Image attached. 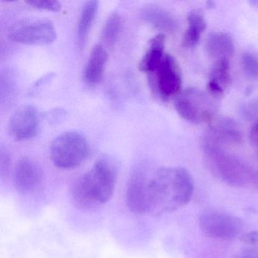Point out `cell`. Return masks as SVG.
I'll return each instance as SVG.
<instances>
[{
  "instance_id": "7a4b0ae2",
  "label": "cell",
  "mask_w": 258,
  "mask_h": 258,
  "mask_svg": "<svg viewBox=\"0 0 258 258\" xmlns=\"http://www.w3.org/2000/svg\"><path fill=\"white\" fill-rule=\"evenodd\" d=\"M117 163L110 157H102L93 168L78 179L72 191L78 208L91 210L108 202L114 193L117 181Z\"/></svg>"
},
{
  "instance_id": "8fae6325",
  "label": "cell",
  "mask_w": 258,
  "mask_h": 258,
  "mask_svg": "<svg viewBox=\"0 0 258 258\" xmlns=\"http://www.w3.org/2000/svg\"><path fill=\"white\" fill-rule=\"evenodd\" d=\"M108 57V52L102 45L96 44L93 48L83 74L86 84L95 86L102 81Z\"/></svg>"
},
{
  "instance_id": "e0dca14e",
  "label": "cell",
  "mask_w": 258,
  "mask_h": 258,
  "mask_svg": "<svg viewBox=\"0 0 258 258\" xmlns=\"http://www.w3.org/2000/svg\"><path fill=\"white\" fill-rule=\"evenodd\" d=\"M99 7V2L92 0L85 3L81 10L77 28V37L80 47H83L87 41L90 30L96 20Z\"/></svg>"
},
{
  "instance_id": "277c9868",
  "label": "cell",
  "mask_w": 258,
  "mask_h": 258,
  "mask_svg": "<svg viewBox=\"0 0 258 258\" xmlns=\"http://www.w3.org/2000/svg\"><path fill=\"white\" fill-rule=\"evenodd\" d=\"M87 139L78 131H66L59 134L50 146V158L54 165L64 170L80 167L90 155Z\"/></svg>"
},
{
  "instance_id": "5b68a950",
  "label": "cell",
  "mask_w": 258,
  "mask_h": 258,
  "mask_svg": "<svg viewBox=\"0 0 258 258\" xmlns=\"http://www.w3.org/2000/svg\"><path fill=\"white\" fill-rule=\"evenodd\" d=\"M176 112L183 120L193 123L212 121L216 112L215 102L209 94L189 87L175 97Z\"/></svg>"
},
{
  "instance_id": "9a60e30c",
  "label": "cell",
  "mask_w": 258,
  "mask_h": 258,
  "mask_svg": "<svg viewBox=\"0 0 258 258\" xmlns=\"http://www.w3.org/2000/svg\"><path fill=\"white\" fill-rule=\"evenodd\" d=\"M230 67L229 60L216 61L210 72L207 89L212 96H220L230 84Z\"/></svg>"
},
{
  "instance_id": "9c48e42d",
  "label": "cell",
  "mask_w": 258,
  "mask_h": 258,
  "mask_svg": "<svg viewBox=\"0 0 258 258\" xmlns=\"http://www.w3.org/2000/svg\"><path fill=\"white\" fill-rule=\"evenodd\" d=\"M40 126V114L37 108L31 105H24L12 116L9 134L17 141H26L37 135Z\"/></svg>"
},
{
  "instance_id": "8992f818",
  "label": "cell",
  "mask_w": 258,
  "mask_h": 258,
  "mask_svg": "<svg viewBox=\"0 0 258 258\" xmlns=\"http://www.w3.org/2000/svg\"><path fill=\"white\" fill-rule=\"evenodd\" d=\"M9 38L12 41L29 46H46L55 41L56 30L49 19H22L12 25L9 30Z\"/></svg>"
},
{
  "instance_id": "cb8c5ba5",
  "label": "cell",
  "mask_w": 258,
  "mask_h": 258,
  "mask_svg": "<svg viewBox=\"0 0 258 258\" xmlns=\"http://www.w3.org/2000/svg\"><path fill=\"white\" fill-rule=\"evenodd\" d=\"M241 242L250 245H258V231H252L241 235L239 238Z\"/></svg>"
},
{
  "instance_id": "d6986e66",
  "label": "cell",
  "mask_w": 258,
  "mask_h": 258,
  "mask_svg": "<svg viewBox=\"0 0 258 258\" xmlns=\"http://www.w3.org/2000/svg\"><path fill=\"white\" fill-rule=\"evenodd\" d=\"M123 21L119 13L110 14L102 29V40L108 46H112L117 43L123 29Z\"/></svg>"
},
{
  "instance_id": "7c38bea8",
  "label": "cell",
  "mask_w": 258,
  "mask_h": 258,
  "mask_svg": "<svg viewBox=\"0 0 258 258\" xmlns=\"http://www.w3.org/2000/svg\"><path fill=\"white\" fill-rule=\"evenodd\" d=\"M145 22L162 32L173 33L178 29L176 18L170 12L158 6H146L141 11Z\"/></svg>"
},
{
  "instance_id": "ba28073f",
  "label": "cell",
  "mask_w": 258,
  "mask_h": 258,
  "mask_svg": "<svg viewBox=\"0 0 258 258\" xmlns=\"http://www.w3.org/2000/svg\"><path fill=\"white\" fill-rule=\"evenodd\" d=\"M153 91L163 100L176 97L182 88V75L175 58L166 54L158 69L149 75Z\"/></svg>"
},
{
  "instance_id": "3957f363",
  "label": "cell",
  "mask_w": 258,
  "mask_h": 258,
  "mask_svg": "<svg viewBox=\"0 0 258 258\" xmlns=\"http://www.w3.org/2000/svg\"><path fill=\"white\" fill-rule=\"evenodd\" d=\"M204 156L210 171L222 182L232 186H244L252 173L244 162L225 150L223 145L206 136L203 140Z\"/></svg>"
},
{
  "instance_id": "44dd1931",
  "label": "cell",
  "mask_w": 258,
  "mask_h": 258,
  "mask_svg": "<svg viewBox=\"0 0 258 258\" xmlns=\"http://www.w3.org/2000/svg\"><path fill=\"white\" fill-rule=\"evenodd\" d=\"M1 102H8L14 95L16 83L15 78L10 70H6L5 72L1 73Z\"/></svg>"
},
{
  "instance_id": "603a6c76",
  "label": "cell",
  "mask_w": 258,
  "mask_h": 258,
  "mask_svg": "<svg viewBox=\"0 0 258 258\" xmlns=\"http://www.w3.org/2000/svg\"><path fill=\"white\" fill-rule=\"evenodd\" d=\"M241 114L247 120L258 118V99L244 104L241 108Z\"/></svg>"
},
{
  "instance_id": "6da1fadb",
  "label": "cell",
  "mask_w": 258,
  "mask_h": 258,
  "mask_svg": "<svg viewBox=\"0 0 258 258\" xmlns=\"http://www.w3.org/2000/svg\"><path fill=\"white\" fill-rule=\"evenodd\" d=\"M194 189L192 176L183 167H161L149 174L140 166L130 178L125 200L135 214L159 216L186 205Z\"/></svg>"
},
{
  "instance_id": "ac0fdd59",
  "label": "cell",
  "mask_w": 258,
  "mask_h": 258,
  "mask_svg": "<svg viewBox=\"0 0 258 258\" xmlns=\"http://www.w3.org/2000/svg\"><path fill=\"white\" fill-rule=\"evenodd\" d=\"M188 28L182 39V45L185 48L196 46L200 40L201 37L207 28L206 21L202 11L193 10L188 13Z\"/></svg>"
},
{
  "instance_id": "5bb4252c",
  "label": "cell",
  "mask_w": 258,
  "mask_h": 258,
  "mask_svg": "<svg viewBox=\"0 0 258 258\" xmlns=\"http://www.w3.org/2000/svg\"><path fill=\"white\" fill-rule=\"evenodd\" d=\"M208 136L220 144H236L242 138L241 129L235 120L222 117L211 126Z\"/></svg>"
},
{
  "instance_id": "4fadbf2b",
  "label": "cell",
  "mask_w": 258,
  "mask_h": 258,
  "mask_svg": "<svg viewBox=\"0 0 258 258\" xmlns=\"http://www.w3.org/2000/svg\"><path fill=\"white\" fill-rule=\"evenodd\" d=\"M165 35L159 34L152 37L149 42V46L139 64V70L149 75L153 73L164 59L166 54Z\"/></svg>"
},
{
  "instance_id": "52a82bcc",
  "label": "cell",
  "mask_w": 258,
  "mask_h": 258,
  "mask_svg": "<svg viewBox=\"0 0 258 258\" xmlns=\"http://www.w3.org/2000/svg\"><path fill=\"white\" fill-rule=\"evenodd\" d=\"M199 226L202 232L211 238L229 240L236 238L243 230L242 220L217 210L202 211L199 216Z\"/></svg>"
},
{
  "instance_id": "ffe728a7",
  "label": "cell",
  "mask_w": 258,
  "mask_h": 258,
  "mask_svg": "<svg viewBox=\"0 0 258 258\" xmlns=\"http://www.w3.org/2000/svg\"><path fill=\"white\" fill-rule=\"evenodd\" d=\"M241 66L247 78L258 80V54L247 52L241 56Z\"/></svg>"
},
{
  "instance_id": "4316f807",
  "label": "cell",
  "mask_w": 258,
  "mask_h": 258,
  "mask_svg": "<svg viewBox=\"0 0 258 258\" xmlns=\"http://www.w3.org/2000/svg\"><path fill=\"white\" fill-rule=\"evenodd\" d=\"M238 258H258V252L254 251V250L246 251L240 255Z\"/></svg>"
},
{
  "instance_id": "30bf717a",
  "label": "cell",
  "mask_w": 258,
  "mask_h": 258,
  "mask_svg": "<svg viewBox=\"0 0 258 258\" xmlns=\"http://www.w3.org/2000/svg\"><path fill=\"white\" fill-rule=\"evenodd\" d=\"M43 177L41 167L32 158H22L16 164L13 181L16 189L22 194L35 192L41 185Z\"/></svg>"
},
{
  "instance_id": "7402d4cb",
  "label": "cell",
  "mask_w": 258,
  "mask_h": 258,
  "mask_svg": "<svg viewBox=\"0 0 258 258\" xmlns=\"http://www.w3.org/2000/svg\"><path fill=\"white\" fill-rule=\"evenodd\" d=\"M27 4L34 8L46 11L58 12L61 10V4L58 1L52 0H33L28 1Z\"/></svg>"
},
{
  "instance_id": "d4e9b609",
  "label": "cell",
  "mask_w": 258,
  "mask_h": 258,
  "mask_svg": "<svg viewBox=\"0 0 258 258\" xmlns=\"http://www.w3.org/2000/svg\"><path fill=\"white\" fill-rule=\"evenodd\" d=\"M0 167H1V174L7 173L10 168V157L9 155L8 151L7 149H4V148L1 149V155H0Z\"/></svg>"
},
{
  "instance_id": "2e32d148",
  "label": "cell",
  "mask_w": 258,
  "mask_h": 258,
  "mask_svg": "<svg viewBox=\"0 0 258 258\" xmlns=\"http://www.w3.org/2000/svg\"><path fill=\"white\" fill-rule=\"evenodd\" d=\"M205 49L208 55L216 61L229 60L234 53L233 40L226 33L214 32L208 36Z\"/></svg>"
},
{
  "instance_id": "484cf974",
  "label": "cell",
  "mask_w": 258,
  "mask_h": 258,
  "mask_svg": "<svg viewBox=\"0 0 258 258\" xmlns=\"http://www.w3.org/2000/svg\"><path fill=\"white\" fill-rule=\"evenodd\" d=\"M250 137L251 141L258 147V120H256L254 124L252 126L250 132Z\"/></svg>"
}]
</instances>
